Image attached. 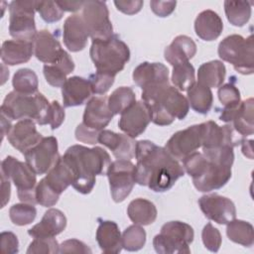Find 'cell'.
<instances>
[{
    "mask_svg": "<svg viewBox=\"0 0 254 254\" xmlns=\"http://www.w3.org/2000/svg\"><path fill=\"white\" fill-rule=\"evenodd\" d=\"M135 182L147 186L155 192H164L173 188L185 175L183 166L165 148L149 140L136 144Z\"/></svg>",
    "mask_w": 254,
    "mask_h": 254,
    "instance_id": "1",
    "label": "cell"
},
{
    "mask_svg": "<svg viewBox=\"0 0 254 254\" xmlns=\"http://www.w3.org/2000/svg\"><path fill=\"white\" fill-rule=\"evenodd\" d=\"M71 170L72 188L82 193H89L95 185V177L107 174L111 164L109 154L101 147L87 148L72 145L62 157Z\"/></svg>",
    "mask_w": 254,
    "mask_h": 254,
    "instance_id": "2",
    "label": "cell"
},
{
    "mask_svg": "<svg viewBox=\"0 0 254 254\" xmlns=\"http://www.w3.org/2000/svg\"><path fill=\"white\" fill-rule=\"evenodd\" d=\"M234 160L226 157L206 158L202 153L193 152L183 160V168L192 179L194 188L209 192L224 187L231 179Z\"/></svg>",
    "mask_w": 254,
    "mask_h": 254,
    "instance_id": "3",
    "label": "cell"
},
{
    "mask_svg": "<svg viewBox=\"0 0 254 254\" xmlns=\"http://www.w3.org/2000/svg\"><path fill=\"white\" fill-rule=\"evenodd\" d=\"M141 96L150 110L151 121L159 126L184 119L190 110L187 97L170 83L142 90Z\"/></svg>",
    "mask_w": 254,
    "mask_h": 254,
    "instance_id": "4",
    "label": "cell"
},
{
    "mask_svg": "<svg viewBox=\"0 0 254 254\" xmlns=\"http://www.w3.org/2000/svg\"><path fill=\"white\" fill-rule=\"evenodd\" d=\"M50 105L51 102L40 92L26 95L13 90L4 98L0 111L10 120L32 119L39 125H47Z\"/></svg>",
    "mask_w": 254,
    "mask_h": 254,
    "instance_id": "5",
    "label": "cell"
},
{
    "mask_svg": "<svg viewBox=\"0 0 254 254\" xmlns=\"http://www.w3.org/2000/svg\"><path fill=\"white\" fill-rule=\"evenodd\" d=\"M89 56L96 71L116 75L130 59L128 46L116 34L107 40H93Z\"/></svg>",
    "mask_w": 254,
    "mask_h": 254,
    "instance_id": "6",
    "label": "cell"
},
{
    "mask_svg": "<svg viewBox=\"0 0 254 254\" xmlns=\"http://www.w3.org/2000/svg\"><path fill=\"white\" fill-rule=\"evenodd\" d=\"M253 36L243 38L233 34L224 38L218 45L219 58L231 64L236 71L241 74H252L254 71Z\"/></svg>",
    "mask_w": 254,
    "mask_h": 254,
    "instance_id": "7",
    "label": "cell"
},
{
    "mask_svg": "<svg viewBox=\"0 0 254 254\" xmlns=\"http://www.w3.org/2000/svg\"><path fill=\"white\" fill-rule=\"evenodd\" d=\"M192 227L183 221H169L165 223L159 234L153 239V246L157 253L189 254L190 244L193 241Z\"/></svg>",
    "mask_w": 254,
    "mask_h": 254,
    "instance_id": "8",
    "label": "cell"
},
{
    "mask_svg": "<svg viewBox=\"0 0 254 254\" xmlns=\"http://www.w3.org/2000/svg\"><path fill=\"white\" fill-rule=\"evenodd\" d=\"M1 176L12 181L17 189L18 198L22 202L36 204L37 174L25 162L12 156L6 157L1 163Z\"/></svg>",
    "mask_w": 254,
    "mask_h": 254,
    "instance_id": "9",
    "label": "cell"
},
{
    "mask_svg": "<svg viewBox=\"0 0 254 254\" xmlns=\"http://www.w3.org/2000/svg\"><path fill=\"white\" fill-rule=\"evenodd\" d=\"M38 1H12L9 4V34L14 40L33 42L37 29L35 12Z\"/></svg>",
    "mask_w": 254,
    "mask_h": 254,
    "instance_id": "10",
    "label": "cell"
},
{
    "mask_svg": "<svg viewBox=\"0 0 254 254\" xmlns=\"http://www.w3.org/2000/svg\"><path fill=\"white\" fill-rule=\"evenodd\" d=\"M81 17L91 40H107L113 35L106 2L100 0L84 1Z\"/></svg>",
    "mask_w": 254,
    "mask_h": 254,
    "instance_id": "11",
    "label": "cell"
},
{
    "mask_svg": "<svg viewBox=\"0 0 254 254\" xmlns=\"http://www.w3.org/2000/svg\"><path fill=\"white\" fill-rule=\"evenodd\" d=\"M106 176L110 192L115 202H122L133 190L135 182V165L129 160L111 162Z\"/></svg>",
    "mask_w": 254,
    "mask_h": 254,
    "instance_id": "12",
    "label": "cell"
},
{
    "mask_svg": "<svg viewBox=\"0 0 254 254\" xmlns=\"http://www.w3.org/2000/svg\"><path fill=\"white\" fill-rule=\"evenodd\" d=\"M24 157L26 163L37 175L47 174L61 159L57 138L43 137L37 145L24 153Z\"/></svg>",
    "mask_w": 254,
    "mask_h": 254,
    "instance_id": "13",
    "label": "cell"
},
{
    "mask_svg": "<svg viewBox=\"0 0 254 254\" xmlns=\"http://www.w3.org/2000/svg\"><path fill=\"white\" fill-rule=\"evenodd\" d=\"M201 125V147L202 149H210L221 146L241 145L245 137L240 135L230 123L219 126L214 121H206Z\"/></svg>",
    "mask_w": 254,
    "mask_h": 254,
    "instance_id": "14",
    "label": "cell"
},
{
    "mask_svg": "<svg viewBox=\"0 0 254 254\" xmlns=\"http://www.w3.org/2000/svg\"><path fill=\"white\" fill-rule=\"evenodd\" d=\"M201 147V125H191L176 132L166 143L165 149L176 159L183 161Z\"/></svg>",
    "mask_w": 254,
    "mask_h": 254,
    "instance_id": "15",
    "label": "cell"
},
{
    "mask_svg": "<svg viewBox=\"0 0 254 254\" xmlns=\"http://www.w3.org/2000/svg\"><path fill=\"white\" fill-rule=\"evenodd\" d=\"M198 205L206 218L218 224H227L236 216V207L233 201L217 193L202 195Z\"/></svg>",
    "mask_w": 254,
    "mask_h": 254,
    "instance_id": "16",
    "label": "cell"
},
{
    "mask_svg": "<svg viewBox=\"0 0 254 254\" xmlns=\"http://www.w3.org/2000/svg\"><path fill=\"white\" fill-rule=\"evenodd\" d=\"M150 122V110L147 104L143 100H140L121 113L118 126L126 135L136 138L146 130Z\"/></svg>",
    "mask_w": 254,
    "mask_h": 254,
    "instance_id": "17",
    "label": "cell"
},
{
    "mask_svg": "<svg viewBox=\"0 0 254 254\" xmlns=\"http://www.w3.org/2000/svg\"><path fill=\"white\" fill-rule=\"evenodd\" d=\"M134 82L142 90L169 84V69L161 63L144 62L137 65L132 74Z\"/></svg>",
    "mask_w": 254,
    "mask_h": 254,
    "instance_id": "18",
    "label": "cell"
},
{
    "mask_svg": "<svg viewBox=\"0 0 254 254\" xmlns=\"http://www.w3.org/2000/svg\"><path fill=\"white\" fill-rule=\"evenodd\" d=\"M7 139L16 150L24 154L37 145L43 139V136L38 132L34 120L22 119L12 127Z\"/></svg>",
    "mask_w": 254,
    "mask_h": 254,
    "instance_id": "19",
    "label": "cell"
},
{
    "mask_svg": "<svg viewBox=\"0 0 254 254\" xmlns=\"http://www.w3.org/2000/svg\"><path fill=\"white\" fill-rule=\"evenodd\" d=\"M98 143L107 147L118 160L131 161L135 157L137 142L126 134L102 130L98 136Z\"/></svg>",
    "mask_w": 254,
    "mask_h": 254,
    "instance_id": "20",
    "label": "cell"
},
{
    "mask_svg": "<svg viewBox=\"0 0 254 254\" xmlns=\"http://www.w3.org/2000/svg\"><path fill=\"white\" fill-rule=\"evenodd\" d=\"M107 98L106 96H94L87 101L82 118L84 125L97 131L104 130V127L113 118V113L108 107Z\"/></svg>",
    "mask_w": 254,
    "mask_h": 254,
    "instance_id": "21",
    "label": "cell"
},
{
    "mask_svg": "<svg viewBox=\"0 0 254 254\" xmlns=\"http://www.w3.org/2000/svg\"><path fill=\"white\" fill-rule=\"evenodd\" d=\"M88 37V31L81 15L73 14L65 19L63 27V39L68 51L73 53L82 51L87 45Z\"/></svg>",
    "mask_w": 254,
    "mask_h": 254,
    "instance_id": "22",
    "label": "cell"
},
{
    "mask_svg": "<svg viewBox=\"0 0 254 254\" xmlns=\"http://www.w3.org/2000/svg\"><path fill=\"white\" fill-rule=\"evenodd\" d=\"M34 55L42 63L53 64L60 60L64 53L61 43L54 34L48 30H41L37 33L34 41Z\"/></svg>",
    "mask_w": 254,
    "mask_h": 254,
    "instance_id": "23",
    "label": "cell"
},
{
    "mask_svg": "<svg viewBox=\"0 0 254 254\" xmlns=\"http://www.w3.org/2000/svg\"><path fill=\"white\" fill-rule=\"evenodd\" d=\"M92 91L89 80L81 76L68 77L62 86L64 107L82 105L90 97Z\"/></svg>",
    "mask_w": 254,
    "mask_h": 254,
    "instance_id": "24",
    "label": "cell"
},
{
    "mask_svg": "<svg viewBox=\"0 0 254 254\" xmlns=\"http://www.w3.org/2000/svg\"><path fill=\"white\" fill-rule=\"evenodd\" d=\"M66 226V217L63 211L57 208L48 209L41 221L28 230L33 238L37 237H55L64 230Z\"/></svg>",
    "mask_w": 254,
    "mask_h": 254,
    "instance_id": "25",
    "label": "cell"
},
{
    "mask_svg": "<svg viewBox=\"0 0 254 254\" xmlns=\"http://www.w3.org/2000/svg\"><path fill=\"white\" fill-rule=\"evenodd\" d=\"M99 225L96 230V241L104 253H119L122 246V235L116 222L112 220L98 219Z\"/></svg>",
    "mask_w": 254,
    "mask_h": 254,
    "instance_id": "26",
    "label": "cell"
},
{
    "mask_svg": "<svg viewBox=\"0 0 254 254\" xmlns=\"http://www.w3.org/2000/svg\"><path fill=\"white\" fill-rule=\"evenodd\" d=\"M34 54V44L30 41L7 40L1 48V60L7 65H17L30 61Z\"/></svg>",
    "mask_w": 254,
    "mask_h": 254,
    "instance_id": "27",
    "label": "cell"
},
{
    "mask_svg": "<svg viewBox=\"0 0 254 254\" xmlns=\"http://www.w3.org/2000/svg\"><path fill=\"white\" fill-rule=\"evenodd\" d=\"M196 54V45L190 37L180 35L165 49V60L173 66L189 62Z\"/></svg>",
    "mask_w": 254,
    "mask_h": 254,
    "instance_id": "28",
    "label": "cell"
},
{
    "mask_svg": "<svg viewBox=\"0 0 254 254\" xmlns=\"http://www.w3.org/2000/svg\"><path fill=\"white\" fill-rule=\"evenodd\" d=\"M223 30V23L219 15L212 10L200 12L194 21V32L203 41L216 40Z\"/></svg>",
    "mask_w": 254,
    "mask_h": 254,
    "instance_id": "29",
    "label": "cell"
},
{
    "mask_svg": "<svg viewBox=\"0 0 254 254\" xmlns=\"http://www.w3.org/2000/svg\"><path fill=\"white\" fill-rule=\"evenodd\" d=\"M74 69V63L70 56L64 51L59 61L53 64H46L43 72L47 82L54 87H62L67 79L66 76Z\"/></svg>",
    "mask_w": 254,
    "mask_h": 254,
    "instance_id": "30",
    "label": "cell"
},
{
    "mask_svg": "<svg viewBox=\"0 0 254 254\" xmlns=\"http://www.w3.org/2000/svg\"><path fill=\"white\" fill-rule=\"evenodd\" d=\"M253 98H247L240 102L233 112L230 124L243 137L254 133V116H253Z\"/></svg>",
    "mask_w": 254,
    "mask_h": 254,
    "instance_id": "31",
    "label": "cell"
},
{
    "mask_svg": "<svg viewBox=\"0 0 254 254\" xmlns=\"http://www.w3.org/2000/svg\"><path fill=\"white\" fill-rule=\"evenodd\" d=\"M157 213L155 204L142 197L133 199L127 207V214L130 220L134 222V224L141 226L152 224L157 218Z\"/></svg>",
    "mask_w": 254,
    "mask_h": 254,
    "instance_id": "32",
    "label": "cell"
},
{
    "mask_svg": "<svg viewBox=\"0 0 254 254\" xmlns=\"http://www.w3.org/2000/svg\"><path fill=\"white\" fill-rule=\"evenodd\" d=\"M44 179L50 188L61 195L72 184L73 176L68 165L61 157L60 161L47 173Z\"/></svg>",
    "mask_w": 254,
    "mask_h": 254,
    "instance_id": "33",
    "label": "cell"
},
{
    "mask_svg": "<svg viewBox=\"0 0 254 254\" xmlns=\"http://www.w3.org/2000/svg\"><path fill=\"white\" fill-rule=\"evenodd\" d=\"M226 74V68L220 61H210L202 64L197 70V82L211 88L222 85Z\"/></svg>",
    "mask_w": 254,
    "mask_h": 254,
    "instance_id": "34",
    "label": "cell"
},
{
    "mask_svg": "<svg viewBox=\"0 0 254 254\" xmlns=\"http://www.w3.org/2000/svg\"><path fill=\"white\" fill-rule=\"evenodd\" d=\"M187 92V99L190 106L197 113L207 114L213 103L211 89L199 82H194Z\"/></svg>",
    "mask_w": 254,
    "mask_h": 254,
    "instance_id": "35",
    "label": "cell"
},
{
    "mask_svg": "<svg viewBox=\"0 0 254 254\" xmlns=\"http://www.w3.org/2000/svg\"><path fill=\"white\" fill-rule=\"evenodd\" d=\"M226 234L229 240L245 247H251L254 243L253 225L241 219H233L227 223Z\"/></svg>",
    "mask_w": 254,
    "mask_h": 254,
    "instance_id": "36",
    "label": "cell"
},
{
    "mask_svg": "<svg viewBox=\"0 0 254 254\" xmlns=\"http://www.w3.org/2000/svg\"><path fill=\"white\" fill-rule=\"evenodd\" d=\"M251 5L249 1H224V12L229 23L235 27L244 26L251 17Z\"/></svg>",
    "mask_w": 254,
    "mask_h": 254,
    "instance_id": "37",
    "label": "cell"
},
{
    "mask_svg": "<svg viewBox=\"0 0 254 254\" xmlns=\"http://www.w3.org/2000/svg\"><path fill=\"white\" fill-rule=\"evenodd\" d=\"M12 85L14 91L18 93L26 95L36 94L39 86L38 76L35 71L30 68H20L13 76Z\"/></svg>",
    "mask_w": 254,
    "mask_h": 254,
    "instance_id": "38",
    "label": "cell"
},
{
    "mask_svg": "<svg viewBox=\"0 0 254 254\" xmlns=\"http://www.w3.org/2000/svg\"><path fill=\"white\" fill-rule=\"evenodd\" d=\"M107 102L113 115L121 114L136 102V95L131 87L120 86L108 96Z\"/></svg>",
    "mask_w": 254,
    "mask_h": 254,
    "instance_id": "39",
    "label": "cell"
},
{
    "mask_svg": "<svg viewBox=\"0 0 254 254\" xmlns=\"http://www.w3.org/2000/svg\"><path fill=\"white\" fill-rule=\"evenodd\" d=\"M194 67L190 62L178 64L173 66L172 82L180 91H187L195 82Z\"/></svg>",
    "mask_w": 254,
    "mask_h": 254,
    "instance_id": "40",
    "label": "cell"
},
{
    "mask_svg": "<svg viewBox=\"0 0 254 254\" xmlns=\"http://www.w3.org/2000/svg\"><path fill=\"white\" fill-rule=\"evenodd\" d=\"M146 243V231L141 225L128 226L122 233V246L127 251H138Z\"/></svg>",
    "mask_w": 254,
    "mask_h": 254,
    "instance_id": "41",
    "label": "cell"
},
{
    "mask_svg": "<svg viewBox=\"0 0 254 254\" xmlns=\"http://www.w3.org/2000/svg\"><path fill=\"white\" fill-rule=\"evenodd\" d=\"M34 205L27 202L13 204L9 209L11 221L18 226H24L33 222L37 216V209Z\"/></svg>",
    "mask_w": 254,
    "mask_h": 254,
    "instance_id": "42",
    "label": "cell"
},
{
    "mask_svg": "<svg viewBox=\"0 0 254 254\" xmlns=\"http://www.w3.org/2000/svg\"><path fill=\"white\" fill-rule=\"evenodd\" d=\"M60 245L55 237H37L30 243L28 254H55L59 253Z\"/></svg>",
    "mask_w": 254,
    "mask_h": 254,
    "instance_id": "43",
    "label": "cell"
},
{
    "mask_svg": "<svg viewBox=\"0 0 254 254\" xmlns=\"http://www.w3.org/2000/svg\"><path fill=\"white\" fill-rule=\"evenodd\" d=\"M37 12L41 18L47 23H55L60 21L64 16V11L58 5L57 1H38Z\"/></svg>",
    "mask_w": 254,
    "mask_h": 254,
    "instance_id": "44",
    "label": "cell"
},
{
    "mask_svg": "<svg viewBox=\"0 0 254 254\" xmlns=\"http://www.w3.org/2000/svg\"><path fill=\"white\" fill-rule=\"evenodd\" d=\"M217 95H218L219 101L224 106L223 108L236 107L241 102L240 91L231 82L220 85L218 88V91H217Z\"/></svg>",
    "mask_w": 254,
    "mask_h": 254,
    "instance_id": "45",
    "label": "cell"
},
{
    "mask_svg": "<svg viewBox=\"0 0 254 254\" xmlns=\"http://www.w3.org/2000/svg\"><path fill=\"white\" fill-rule=\"evenodd\" d=\"M60 198V194L57 193L47 184L45 179H42L36 186V201L38 204L50 207L55 205Z\"/></svg>",
    "mask_w": 254,
    "mask_h": 254,
    "instance_id": "46",
    "label": "cell"
},
{
    "mask_svg": "<svg viewBox=\"0 0 254 254\" xmlns=\"http://www.w3.org/2000/svg\"><path fill=\"white\" fill-rule=\"evenodd\" d=\"M115 76L106 72L96 71L89 75V83L93 94H105L114 83Z\"/></svg>",
    "mask_w": 254,
    "mask_h": 254,
    "instance_id": "47",
    "label": "cell"
},
{
    "mask_svg": "<svg viewBox=\"0 0 254 254\" xmlns=\"http://www.w3.org/2000/svg\"><path fill=\"white\" fill-rule=\"evenodd\" d=\"M201 239L204 247L214 253L219 250L222 242L219 230L211 223H207L204 225L201 232Z\"/></svg>",
    "mask_w": 254,
    "mask_h": 254,
    "instance_id": "48",
    "label": "cell"
},
{
    "mask_svg": "<svg viewBox=\"0 0 254 254\" xmlns=\"http://www.w3.org/2000/svg\"><path fill=\"white\" fill-rule=\"evenodd\" d=\"M64 117L65 113L64 107L58 101H52L47 118V124L51 126L52 130L58 129L63 124Z\"/></svg>",
    "mask_w": 254,
    "mask_h": 254,
    "instance_id": "49",
    "label": "cell"
},
{
    "mask_svg": "<svg viewBox=\"0 0 254 254\" xmlns=\"http://www.w3.org/2000/svg\"><path fill=\"white\" fill-rule=\"evenodd\" d=\"M100 132L101 131H97L95 129L87 127L81 122L77 125L74 134L77 141L89 145H95L96 143H98V136Z\"/></svg>",
    "mask_w": 254,
    "mask_h": 254,
    "instance_id": "50",
    "label": "cell"
},
{
    "mask_svg": "<svg viewBox=\"0 0 254 254\" xmlns=\"http://www.w3.org/2000/svg\"><path fill=\"white\" fill-rule=\"evenodd\" d=\"M59 253L62 254H70V253H79V254H86L91 253V249L82 241L78 239H67L64 241L60 245Z\"/></svg>",
    "mask_w": 254,
    "mask_h": 254,
    "instance_id": "51",
    "label": "cell"
},
{
    "mask_svg": "<svg viewBox=\"0 0 254 254\" xmlns=\"http://www.w3.org/2000/svg\"><path fill=\"white\" fill-rule=\"evenodd\" d=\"M1 250L4 253L15 254L19 251V241L17 236L11 231H3L0 235Z\"/></svg>",
    "mask_w": 254,
    "mask_h": 254,
    "instance_id": "52",
    "label": "cell"
},
{
    "mask_svg": "<svg viewBox=\"0 0 254 254\" xmlns=\"http://www.w3.org/2000/svg\"><path fill=\"white\" fill-rule=\"evenodd\" d=\"M176 1H158L152 0L150 2L151 10L159 17L165 18L170 16L176 9Z\"/></svg>",
    "mask_w": 254,
    "mask_h": 254,
    "instance_id": "53",
    "label": "cell"
},
{
    "mask_svg": "<svg viewBox=\"0 0 254 254\" xmlns=\"http://www.w3.org/2000/svg\"><path fill=\"white\" fill-rule=\"evenodd\" d=\"M144 2L141 0L135 1H114V5L118 11L127 14V15H134L138 13L141 8L143 7Z\"/></svg>",
    "mask_w": 254,
    "mask_h": 254,
    "instance_id": "54",
    "label": "cell"
},
{
    "mask_svg": "<svg viewBox=\"0 0 254 254\" xmlns=\"http://www.w3.org/2000/svg\"><path fill=\"white\" fill-rule=\"evenodd\" d=\"M64 12H76L82 9L84 1H57Z\"/></svg>",
    "mask_w": 254,
    "mask_h": 254,
    "instance_id": "55",
    "label": "cell"
},
{
    "mask_svg": "<svg viewBox=\"0 0 254 254\" xmlns=\"http://www.w3.org/2000/svg\"><path fill=\"white\" fill-rule=\"evenodd\" d=\"M1 190H2V204H1V207H4L5 204L9 201L10 194H11L10 180L7 179L4 176H1Z\"/></svg>",
    "mask_w": 254,
    "mask_h": 254,
    "instance_id": "56",
    "label": "cell"
},
{
    "mask_svg": "<svg viewBox=\"0 0 254 254\" xmlns=\"http://www.w3.org/2000/svg\"><path fill=\"white\" fill-rule=\"evenodd\" d=\"M1 123H2V139H3L5 135L9 134L13 126L11 124V120L3 114H1Z\"/></svg>",
    "mask_w": 254,
    "mask_h": 254,
    "instance_id": "57",
    "label": "cell"
},
{
    "mask_svg": "<svg viewBox=\"0 0 254 254\" xmlns=\"http://www.w3.org/2000/svg\"><path fill=\"white\" fill-rule=\"evenodd\" d=\"M252 140H246V138L243 140V142L241 143L242 146V153L248 157L249 159L253 158V152H252Z\"/></svg>",
    "mask_w": 254,
    "mask_h": 254,
    "instance_id": "58",
    "label": "cell"
}]
</instances>
